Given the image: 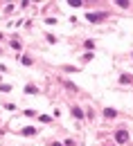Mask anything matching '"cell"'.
Listing matches in <instances>:
<instances>
[{
    "instance_id": "obj_1",
    "label": "cell",
    "mask_w": 133,
    "mask_h": 146,
    "mask_svg": "<svg viewBox=\"0 0 133 146\" xmlns=\"http://www.w3.org/2000/svg\"><path fill=\"white\" fill-rule=\"evenodd\" d=\"M115 139H117V142H120V144H124V142H126V139H129V133H126V130H124V128H120V130H117V133H115Z\"/></svg>"
},
{
    "instance_id": "obj_2",
    "label": "cell",
    "mask_w": 133,
    "mask_h": 146,
    "mask_svg": "<svg viewBox=\"0 0 133 146\" xmlns=\"http://www.w3.org/2000/svg\"><path fill=\"white\" fill-rule=\"evenodd\" d=\"M106 16L104 14H86V20H90V23H99V20H104Z\"/></svg>"
},
{
    "instance_id": "obj_3",
    "label": "cell",
    "mask_w": 133,
    "mask_h": 146,
    "mask_svg": "<svg viewBox=\"0 0 133 146\" xmlns=\"http://www.w3.org/2000/svg\"><path fill=\"white\" fill-rule=\"evenodd\" d=\"M23 135H36V128H32V126L23 128Z\"/></svg>"
},
{
    "instance_id": "obj_4",
    "label": "cell",
    "mask_w": 133,
    "mask_h": 146,
    "mask_svg": "<svg viewBox=\"0 0 133 146\" xmlns=\"http://www.w3.org/2000/svg\"><path fill=\"white\" fill-rule=\"evenodd\" d=\"M104 115H106V117H108V119H111V117H115V115H117V112H115L113 108H106V110H104Z\"/></svg>"
},
{
    "instance_id": "obj_5",
    "label": "cell",
    "mask_w": 133,
    "mask_h": 146,
    "mask_svg": "<svg viewBox=\"0 0 133 146\" xmlns=\"http://www.w3.org/2000/svg\"><path fill=\"white\" fill-rule=\"evenodd\" d=\"M72 115H75L77 119H81V117H84V112H81V108H72Z\"/></svg>"
},
{
    "instance_id": "obj_6",
    "label": "cell",
    "mask_w": 133,
    "mask_h": 146,
    "mask_svg": "<svg viewBox=\"0 0 133 146\" xmlns=\"http://www.w3.org/2000/svg\"><path fill=\"white\" fill-rule=\"evenodd\" d=\"M68 5H70V7H81L84 2H81V0H68Z\"/></svg>"
},
{
    "instance_id": "obj_7",
    "label": "cell",
    "mask_w": 133,
    "mask_h": 146,
    "mask_svg": "<svg viewBox=\"0 0 133 146\" xmlns=\"http://www.w3.org/2000/svg\"><path fill=\"white\" fill-rule=\"evenodd\" d=\"M120 81H122V83H129V81H131V74H124V76H120Z\"/></svg>"
},
{
    "instance_id": "obj_8",
    "label": "cell",
    "mask_w": 133,
    "mask_h": 146,
    "mask_svg": "<svg viewBox=\"0 0 133 146\" xmlns=\"http://www.w3.org/2000/svg\"><path fill=\"white\" fill-rule=\"evenodd\" d=\"M25 92H27V94H34V92H36V88H34V86H27V88H25Z\"/></svg>"
},
{
    "instance_id": "obj_9",
    "label": "cell",
    "mask_w": 133,
    "mask_h": 146,
    "mask_svg": "<svg viewBox=\"0 0 133 146\" xmlns=\"http://www.w3.org/2000/svg\"><path fill=\"white\" fill-rule=\"evenodd\" d=\"M115 5H120V7H129V0H117Z\"/></svg>"
},
{
    "instance_id": "obj_10",
    "label": "cell",
    "mask_w": 133,
    "mask_h": 146,
    "mask_svg": "<svg viewBox=\"0 0 133 146\" xmlns=\"http://www.w3.org/2000/svg\"><path fill=\"white\" fill-rule=\"evenodd\" d=\"M23 65H32V58L29 56H23Z\"/></svg>"
},
{
    "instance_id": "obj_11",
    "label": "cell",
    "mask_w": 133,
    "mask_h": 146,
    "mask_svg": "<svg viewBox=\"0 0 133 146\" xmlns=\"http://www.w3.org/2000/svg\"><path fill=\"white\" fill-rule=\"evenodd\" d=\"M52 146H63V144H59V142H54V144H52Z\"/></svg>"
}]
</instances>
